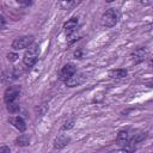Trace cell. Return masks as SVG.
Listing matches in <instances>:
<instances>
[{"instance_id":"cell-1","label":"cell","mask_w":153,"mask_h":153,"mask_svg":"<svg viewBox=\"0 0 153 153\" xmlns=\"http://www.w3.org/2000/svg\"><path fill=\"white\" fill-rule=\"evenodd\" d=\"M38 55H39V47L38 44H31L26 51L24 53L23 56V62L26 67H32L37 60H38Z\"/></svg>"},{"instance_id":"cell-2","label":"cell","mask_w":153,"mask_h":153,"mask_svg":"<svg viewBox=\"0 0 153 153\" xmlns=\"http://www.w3.org/2000/svg\"><path fill=\"white\" fill-rule=\"evenodd\" d=\"M118 12L115 8H109L108 11H105V13L102 16L100 19V24L104 27H112L117 24L118 22Z\"/></svg>"},{"instance_id":"cell-3","label":"cell","mask_w":153,"mask_h":153,"mask_svg":"<svg viewBox=\"0 0 153 153\" xmlns=\"http://www.w3.org/2000/svg\"><path fill=\"white\" fill-rule=\"evenodd\" d=\"M31 44H33V36H20L17 37L13 42H12V48L16 50H20V49H25L29 48Z\"/></svg>"},{"instance_id":"cell-4","label":"cell","mask_w":153,"mask_h":153,"mask_svg":"<svg viewBox=\"0 0 153 153\" xmlns=\"http://www.w3.org/2000/svg\"><path fill=\"white\" fill-rule=\"evenodd\" d=\"M20 93V87L19 86H8L5 91V94H4V100L6 104H10L12 102H16L17 97L19 96Z\"/></svg>"},{"instance_id":"cell-5","label":"cell","mask_w":153,"mask_h":153,"mask_svg":"<svg viewBox=\"0 0 153 153\" xmlns=\"http://www.w3.org/2000/svg\"><path fill=\"white\" fill-rule=\"evenodd\" d=\"M133 134L134 133H131L129 130H121V131H118V134L116 136V143L118 146H121V147L130 145L131 139H133Z\"/></svg>"},{"instance_id":"cell-6","label":"cell","mask_w":153,"mask_h":153,"mask_svg":"<svg viewBox=\"0 0 153 153\" xmlns=\"http://www.w3.org/2000/svg\"><path fill=\"white\" fill-rule=\"evenodd\" d=\"M75 73H76V68H75V66L68 63V65H65V66L61 68L60 74H59V78H60V80L66 81V80H68L71 76H73Z\"/></svg>"},{"instance_id":"cell-7","label":"cell","mask_w":153,"mask_h":153,"mask_svg":"<svg viewBox=\"0 0 153 153\" xmlns=\"http://www.w3.org/2000/svg\"><path fill=\"white\" fill-rule=\"evenodd\" d=\"M147 54H148L147 49H146V48H143V47H141V48H137V49H135V50L131 53L130 57H131V61H133L135 65H137V63L142 62V61L146 59Z\"/></svg>"},{"instance_id":"cell-8","label":"cell","mask_w":153,"mask_h":153,"mask_svg":"<svg viewBox=\"0 0 153 153\" xmlns=\"http://www.w3.org/2000/svg\"><path fill=\"white\" fill-rule=\"evenodd\" d=\"M85 80H86V75H85V74L75 73L73 76H71L68 80H66L65 84H66V86H68V87H75V86L81 85L82 82H85Z\"/></svg>"},{"instance_id":"cell-9","label":"cell","mask_w":153,"mask_h":153,"mask_svg":"<svg viewBox=\"0 0 153 153\" xmlns=\"http://www.w3.org/2000/svg\"><path fill=\"white\" fill-rule=\"evenodd\" d=\"M76 26H78V18H71L69 20H67L65 24H63V29H65V32L66 35H72L75 30H76Z\"/></svg>"},{"instance_id":"cell-10","label":"cell","mask_w":153,"mask_h":153,"mask_svg":"<svg viewBox=\"0 0 153 153\" xmlns=\"http://www.w3.org/2000/svg\"><path fill=\"white\" fill-rule=\"evenodd\" d=\"M69 141H71L69 136H67V135H59L54 140V148L55 149H62V148H65L69 143Z\"/></svg>"},{"instance_id":"cell-11","label":"cell","mask_w":153,"mask_h":153,"mask_svg":"<svg viewBox=\"0 0 153 153\" xmlns=\"http://www.w3.org/2000/svg\"><path fill=\"white\" fill-rule=\"evenodd\" d=\"M10 121H11V123H12L19 131H25L26 124H25V121H24L22 117H19V116L12 117V118H10Z\"/></svg>"},{"instance_id":"cell-12","label":"cell","mask_w":153,"mask_h":153,"mask_svg":"<svg viewBox=\"0 0 153 153\" xmlns=\"http://www.w3.org/2000/svg\"><path fill=\"white\" fill-rule=\"evenodd\" d=\"M128 74L127 69H123V68H117V69H111L109 72V76L112 78V79H123L126 78Z\"/></svg>"},{"instance_id":"cell-13","label":"cell","mask_w":153,"mask_h":153,"mask_svg":"<svg viewBox=\"0 0 153 153\" xmlns=\"http://www.w3.org/2000/svg\"><path fill=\"white\" fill-rule=\"evenodd\" d=\"M29 143H30V136L26 135V134H22L16 139V145L17 146L25 147V146H29Z\"/></svg>"},{"instance_id":"cell-14","label":"cell","mask_w":153,"mask_h":153,"mask_svg":"<svg viewBox=\"0 0 153 153\" xmlns=\"http://www.w3.org/2000/svg\"><path fill=\"white\" fill-rule=\"evenodd\" d=\"M146 137V134L145 133H134L133 134V139H131V145H135V143H139L141 142L143 139Z\"/></svg>"},{"instance_id":"cell-15","label":"cell","mask_w":153,"mask_h":153,"mask_svg":"<svg viewBox=\"0 0 153 153\" xmlns=\"http://www.w3.org/2000/svg\"><path fill=\"white\" fill-rule=\"evenodd\" d=\"M135 151V146L134 145H127V146H123V147H121L117 152H115V153H133Z\"/></svg>"},{"instance_id":"cell-16","label":"cell","mask_w":153,"mask_h":153,"mask_svg":"<svg viewBox=\"0 0 153 153\" xmlns=\"http://www.w3.org/2000/svg\"><path fill=\"white\" fill-rule=\"evenodd\" d=\"M6 105H7V110H8L11 114H14V112H17V111L19 110V104H18L17 102H12V103L6 104Z\"/></svg>"},{"instance_id":"cell-17","label":"cell","mask_w":153,"mask_h":153,"mask_svg":"<svg viewBox=\"0 0 153 153\" xmlns=\"http://www.w3.org/2000/svg\"><path fill=\"white\" fill-rule=\"evenodd\" d=\"M74 126V120H69V121H66L65 124L62 126V130H68L71 128H73Z\"/></svg>"},{"instance_id":"cell-18","label":"cell","mask_w":153,"mask_h":153,"mask_svg":"<svg viewBox=\"0 0 153 153\" xmlns=\"http://www.w3.org/2000/svg\"><path fill=\"white\" fill-rule=\"evenodd\" d=\"M18 54H16V53H8L7 54V60L10 61V62H14V61H17L18 60Z\"/></svg>"},{"instance_id":"cell-19","label":"cell","mask_w":153,"mask_h":153,"mask_svg":"<svg viewBox=\"0 0 153 153\" xmlns=\"http://www.w3.org/2000/svg\"><path fill=\"white\" fill-rule=\"evenodd\" d=\"M60 5H61L62 7H65V10H68L69 7L74 6V5H75V2H66V1H65V2H61Z\"/></svg>"},{"instance_id":"cell-20","label":"cell","mask_w":153,"mask_h":153,"mask_svg":"<svg viewBox=\"0 0 153 153\" xmlns=\"http://www.w3.org/2000/svg\"><path fill=\"white\" fill-rule=\"evenodd\" d=\"M0 153H11V149H10V147L2 145V146L0 147Z\"/></svg>"},{"instance_id":"cell-21","label":"cell","mask_w":153,"mask_h":153,"mask_svg":"<svg viewBox=\"0 0 153 153\" xmlns=\"http://www.w3.org/2000/svg\"><path fill=\"white\" fill-rule=\"evenodd\" d=\"M5 24H6V19L4 16H0V27L1 29H5Z\"/></svg>"},{"instance_id":"cell-22","label":"cell","mask_w":153,"mask_h":153,"mask_svg":"<svg viewBox=\"0 0 153 153\" xmlns=\"http://www.w3.org/2000/svg\"><path fill=\"white\" fill-rule=\"evenodd\" d=\"M19 4H22V5H26V6H29V5H31V1H19Z\"/></svg>"},{"instance_id":"cell-23","label":"cell","mask_w":153,"mask_h":153,"mask_svg":"<svg viewBox=\"0 0 153 153\" xmlns=\"http://www.w3.org/2000/svg\"><path fill=\"white\" fill-rule=\"evenodd\" d=\"M74 56H75V57L78 56V57L80 59V56H81V51H80V50H78V51H75V53H74Z\"/></svg>"},{"instance_id":"cell-24","label":"cell","mask_w":153,"mask_h":153,"mask_svg":"<svg viewBox=\"0 0 153 153\" xmlns=\"http://www.w3.org/2000/svg\"><path fill=\"white\" fill-rule=\"evenodd\" d=\"M147 86H149V87H153V79H152V80H151V81L147 84Z\"/></svg>"},{"instance_id":"cell-25","label":"cell","mask_w":153,"mask_h":153,"mask_svg":"<svg viewBox=\"0 0 153 153\" xmlns=\"http://www.w3.org/2000/svg\"><path fill=\"white\" fill-rule=\"evenodd\" d=\"M151 66H152V67H153V60H152V61H151Z\"/></svg>"}]
</instances>
